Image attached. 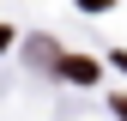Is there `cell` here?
<instances>
[{"label": "cell", "instance_id": "cell-4", "mask_svg": "<svg viewBox=\"0 0 127 121\" xmlns=\"http://www.w3.org/2000/svg\"><path fill=\"white\" fill-rule=\"evenodd\" d=\"M6 42H12V30H6V24H0V49H6Z\"/></svg>", "mask_w": 127, "mask_h": 121}, {"label": "cell", "instance_id": "cell-1", "mask_svg": "<svg viewBox=\"0 0 127 121\" xmlns=\"http://www.w3.org/2000/svg\"><path fill=\"white\" fill-rule=\"evenodd\" d=\"M55 73H67L73 85H91V79H97V60H85V55H61V67H55Z\"/></svg>", "mask_w": 127, "mask_h": 121}, {"label": "cell", "instance_id": "cell-3", "mask_svg": "<svg viewBox=\"0 0 127 121\" xmlns=\"http://www.w3.org/2000/svg\"><path fill=\"white\" fill-rule=\"evenodd\" d=\"M115 115H121V121H127V97H115Z\"/></svg>", "mask_w": 127, "mask_h": 121}, {"label": "cell", "instance_id": "cell-2", "mask_svg": "<svg viewBox=\"0 0 127 121\" xmlns=\"http://www.w3.org/2000/svg\"><path fill=\"white\" fill-rule=\"evenodd\" d=\"M30 60H42V67H61V49H55V42H42V36H36V42H30Z\"/></svg>", "mask_w": 127, "mask_h": 121}]
</instances>
